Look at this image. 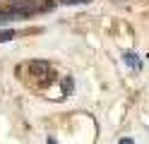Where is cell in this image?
<instances>
[{"label": "cell", "mask_w": 149, "mask_h": 144, "mask_svg": "<svg viewBox=\"0 0 149 144\" xmlns=\"http://www.w3.org/2000/svg\"><path fill=\"white\" fill-rule=\"evenodd\" d=\"M29 67H31V70H34L36 74H43V72H48V65H46V63H31Z\"/></svg>", "instance_id": "6da1fadb"}, {"label": "cell", "mask_w": 149, "mask_h": 144, "mask_svg": "<svg viewBox=\"0 0 149 144\" xmlns=\"http://www.w3.org/2000/svg\"><path fill=\"white\" fill-rule=\"evenodd\" d=\"M12 36H15V31H12V29H10V31H0V43H3V41H10Z\"/></svg>", "instance_id": "7a4b0ae2"}, {"label": "cell", "mask_w": 149, "mask_h": 144, "mask_svg": "<svg viewBox=\"0 0 149 144\" xmlns=\"http://www.w3.org/2000/svg\"><path fill=\"white\" fill-rule=\"evenodd\" d=\"M60 3H65V5H72V3H84V0H60Z\"/></svg>", "instance_id": "277c9868"}, {"label": "cell", "mask_w": 149, "mask_h": 144, "mask_svg": "<svg viewBox=\"0 0 149 144\" xmlns=\"http://www.w3.org/2000/svg\"><path fill=\"white\" fill-rule=\"evenodd\" d=\"M125 60H127V65H137L139 67V60H135V55H125Z\"/></svg>", "instance_id": "3957f363"}, {"label": "cell", "mask_w": 149, "mask_h": 144, "mask_svg": "<svg viewBox=\"0 0 149 144\" xmlns=\"http://www.w3.org/2000/svg\"><path fill=\"white\" fill-rule=\"evenodd\" d=\"M48 144H55V142H53V139H48Z\"/></svg>", "instance_id": "5b68a950"}]
</instances>
